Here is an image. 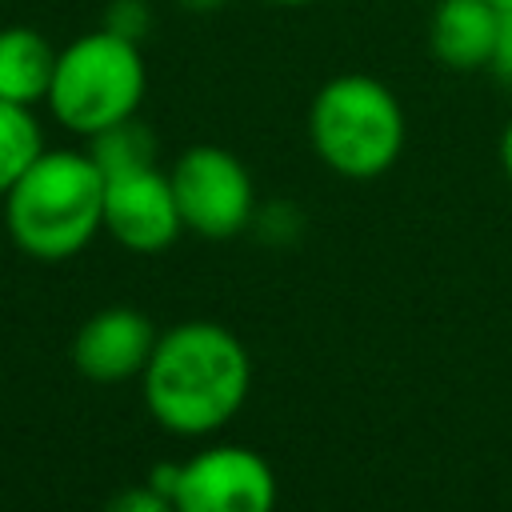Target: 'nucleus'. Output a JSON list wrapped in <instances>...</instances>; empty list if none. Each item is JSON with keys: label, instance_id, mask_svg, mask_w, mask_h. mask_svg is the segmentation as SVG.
Returning <instances> with one entry per match:
<instances>
[{"label": "nucleus", "instance_id": "ddd939ff", "mask_svg": "<svg viewBox=\"0 0 512 512\" xmlns=\"http://www.w3.org/2000/svg\"><path fill=\"white\" fill-rule=\"evenodd\" d=\"M104 28H112V32H120V36H128V40H144V32L152 28V8H148V0H112L108 8H104Z\"/></svg>", "mask_w": 512, "mask_h": 512}, {"label": "nucleus", "instance_id": "9d476101", "mask_svg": "<svg viewBox=\"0 0 512 512\" xmlns=\"http://www.w3.org/2000/svg\"><path fill=\"white\" fill-rule=\"evenodd\" d=\"M56 44L24 24L0 28V100L36 108L48 96L56 72Z\"/></svg>", "mask_w": 512, "mask_h": 512}, {"label": "nucleus", "instance_id": "dca6fc26", "mask_svg": "<svg viewBox=\"0 0 512 512\" xmlns=\"http://www.w3.org/2000/svg\"><path fill=\"white\" fill-rule=\"evenodd\" d=\"M500 168H504V176L512 184V120L504 124V136H500Z\"/></svg>", "mask_w": 512, "mask_h": 512}, {"label": "nucleus", "instance_id": "f03ea898", "mask_svg": "<svg viewBox=\"0 0 512 512\" xmlns=\"http://www.w3.org/2000/svg\"><path fill=\"white\" fill-rule=\"evenodd\" d=\"M4 228L32 260L76 256L104 232V172L80 148H44L4 192Z\"/></svg>", "mask_w": 512, "mask_h": 512}, {"label": "nucleus", "instance_id": "0eeeda50", "mask_svg": "<svg viewBox=\"0 0 512 512\" xmlns=\"http://www.w3.org/2000/svg\"><path fill=\"white\" fill-rule=\"evenodd\" d=\"M104 232L128 252L140 256L164 252L184 232L168 172L152 164V168L104 176Z\"/></svg>", "mask_w": 512, "mask_h": 512}, {"label": "nucleus", "instance_id": "1a4fd4ad", "mask_svg": "<svg viewBox=\"0 0 512 512\" xmlns=\"http://www.w3.org/2000/svg\"><path fill=\"white\" fill-rule=\"evenodd\" d=\"M500 8L492 0H440L428 20V48L452 72H476L492 64L500 36Z\"/></svg>", "mask_w": 512, "mask_h": 512}, {"label": "nucleus", "instance_id": "9b49d317", "mask_svg": "<svg viewBox=\"0 0 512 512\" xmlns=\"http://www.w3.org/2000/svg\"><path fill=\"white\" fill-rule=\"evenodd\" d=\"M88 156L96 160V168L104 176H120V172H136V168H152L156 164V136L148 124H140L136 116L88 136Z\"/></svg>", "mask_w": 512, "mask_h": 512}, {"label": "nucleus", "instance_id": "f3484780", "mask_svg": "<svg viewBox=\"0 0 512 512\" xmlns=\"http://www.w3.org/2000/svg\"><path fill=\"white\" fill-rule=\"evenodd\" d=\"M184 12H196V16H208V12H216V8H224L228 0H176Z\"/></svg>", "mask_w": 512, "mask_h": 512}, {"label": "nucleus", "instance_id": "39448f33", "mask_svg": "<svg viewBox=\"0 0 512 512\" xmlns=\"http://www.w3.org/2000/svg\"><path fill=\"white\" fill-rule=\"evenodd\" d=\"M184 232L232 240L256 220V188L244 160L220 144H192L168 168Z\"/></svg>", "mask_w": 512, "mask_h": 512}, {"label": "nucleus", "instance_id": "7ed1b4c3", "mask_svg": "<svg viewBox=\"0 0 512 512\" xmlns=\"http://www.w3.org/2000/svg\"><path fill=\"white\" fill-rule=\"evenodd\" d=\"M408 120L396 92L368 72H340L320 84L308 108V140L320 164L344 180H376L404 152Z\"/></svg>", "mask_w": 512, "mask_h": 512}, {"label": "nucleus", "instance_id": "6e6552de", "mask_svg": "<svg viewBox=\"0 0 512 512\" xmlns=\"http://www.w3.org/2000/svg\"><path fill=\"white\" fill-rule=\"evenodd\" d=\"M156 348V328L140 308L112 304L92 312L72 336V364L96 384H120L144 372Z\"/></svg>", "mask_w": 512, "mask_h": 512}, {"label": "nucleus", "instance_id": "2eb2a0df", "mask_svg": "<svg viewBox=\"0 0 512 512\" xmlns=\"http://www.w3.org/2000/svg\"><path fill=\"white\" fill-rule=\"evenodd\" d=\"M492 76L512 92V8L500 16V36H496V52H492Z\"/></svg>", "mask_w": 512, "mask_h": 512}, {"label": "nucleus", "instance_id": "20e7f679", "mask_svg": "<svg viewBox=\"0 0 512 512\" xmlns=\"http://www.w3.org/2000/svg\"><path fill=\"white\" fill-rule=\"evenodd\" d=\"M144 92L148 68L140 44L100 24L56 52V72L44 104L60 128L88 140L136 116Z\"/></svg>", "mask_w": 512, "mask_h": 512}, {"label": "nucleus", "instance_id": "f8f14e48", "mask_svg": "<svg viewBox=\"0 0 512 512\" xmlns=\"http://www.w3.org/2000/svg\"><path fill=\"white\" fill-rule=\"evenodd\" d=\"M40 152H44V132L36 112L24 104L0 100V200Z\"/></svg>", "mask_w": 512, "mask_h": 512}, {"label": "nucleus", "instance_id": "6ab92c4d", "mask_svg": "<svg viewBox=\"0 0 512 512\" xmlns=\"http://www.w3.org/2000/svg\"><path fill=\"white\" fill-rule=\"evenodd\" d=\"M492 4H496L500 12H508V8H512V0H492Z\"/></svg>", "mask_w": 512, "mask_h": 512}, {"label": "nucleus", "instance_id": "f257e3e1", "mask_svg": "<svg viewBox=\"0 0 512 512\" xmlns=\"http://www.w3.org/2000/svg\"><path fill=\"white\" fill-rule=\"evenodd\" d=\"M144 404L172 436H212L248 400L252 360L240 336L212 320H184L156 336L140 372Z\"/></svg>", "mask_w": 512, "mask_h": 512}, {"label": "nucleus", "instance_id": "a211bd4d", "mask_svg": "<svg viewBox=\"0 0 512 512\" xmlns=\"http://www.w3.org/2000/svg\"><path fill=\"white\" fill-rule=\"evenodd\" d=\"M264 4H280V8H304V4H316V0H264Z\"/></svg>", "mask_w": 512, "mask_h": 512}, {"label": "nucleus", "instance_id": "423d86ee", "mask_svg": "<svg viewBox=\"0 0 512 512\" xmlns=\"http://www.w3.org/2000/svg\"><path fill=\"white\" fill-rule=\"evenodd\" d=\"M176 512H276V472L244 444H208L188 456L172 488Z\"/></svg>", "mask_w": 512, "mask_h": 512}, {"label": "nucleus", "instance_id": "4468645a", "mask_svg": "<svg viewBox=\"0 0 512 512\" xmlns=\"http://www.w3.org/2000/svg\"><path fill=\"white\" fill-rule=\"evenodd\" d=\"M100 512H176L172 500L164 492H156L148 480L144 484H132V488H120Z\"/></svg>", "mask_w": 512, "mask_h": 512}]
</instances>
